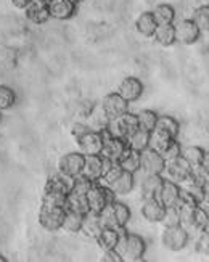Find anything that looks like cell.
<instances>
[{
    "label": "cell",
    "mask_w": 209,
    "mask_h": 262,
    "mask_svg": "<svg viewBox=\"0 0 209 262\" xmlns=\"http://www.w3.org/2000/svg\"><path fill=\"white\" fill-rule=\"evenodd\" d=\"M164 212H166V206L156 196L143 200L142 215H143L145 221L152 222V224H158L162 221V217H164Z\"/></svg>",
    "instance_id": "cell-14"
},
{
    "label": "cell",
    "mask_w": 209,
    "mask_h": 262,
    "mask_svg": "<svg viewBox=\"0 0 209 262\" xmlns=\"http://www.w3.org/2000/svg\"><path fill=\"white\" fill-rule=\"evenodd\" d=\"M100 105L107 111L110 119H116L129 111V101H126L118 92H111L108 95H104L103 100L100 101Z\"/></svg>",
    "instance_id": "cell-10"
},
{
    "label": "cell",
    "mask_w": 209,
    "mask_h": 262,
    "mask_svg": "<svg viewBox=\"0 0 209 262\" xmlns=\"http://www.w3.org/2000/svg\"><path fill=\"white\" fill-rule=\"evenodd\" d=\"M73 182L74 177H69L66 174L56 172L53 176H50L45 182L44 191H61V193H69L73 188Z\"/></svg>",
    "instance_id": "cell-19"
},
{
    "label": "cell",
    "mask_w": 209,
    "mask_h": 262,
    "mask_svg": "<svg viewBox=\"0 0 209 262\" xmlns=\"http://www.w3.org/2000/svg\"><path fill=\"white\" fill-rule=\"evenodd\" d=\"M118 163L122 167V170L135 176V174H138V170H140V153L135 150H131V148L127 146V150L119 158Z\"/></svg>",
    "instance_id": "cell-26"
},
{
    "label": "cell",
    "mask_w": 209,
    "mask_h": 262,
    "mask_svg": "<svg viewBox=\"0 0 209 262\" xmlns=\"http://www.w3.org/2000/svg\"><path fill=\"white\" fill-rule=\"evenodd\" d=\"M66 209L60 208H42L39 211V224L44 230L47 232H58L61 230L63 219H65Z\"/></svg>",
    "instance_id": "cell-7"
},
{
    "label": "cell",
    "mask_w": 209,
    "mask_h": 262,
    "mask_svg": "<svg viewBox=\"0 0 209 262\" xmlns=\"http://www.w3.org/2000/svg\"><path fill=\"white\" fill-rule=\"evenodd\" d=\"M0 262H7V257H5V256H2V254H0Z\"/></svg>",
    "instance_id": "cell-50"
},
{
    "label": "cell",
    "mask_w": 209,
    "mask_h": 262,
    "mask_svg": "<svg viewBox=\"0 0 209 262\" xmlns=\"http://www.w3.org/2000/svg\"><path fill=\"white\" fill-rule=\"evenodd\" d=\"M94 106H95V103L92 100H80V101H77V115L86 119L90 115V111L94 110Z\"/></svg>",
    "instance_id": "cell-45"
},
{
    "label": "cell",
    "mask_w": 209,
    "mask_h": 262,
    "mask_svg": "<svg viewBox=\"0 0 209 262\" xmlns=\"http://www.w3.org/2000/svg\"><path fill=\"white\" fill-rule=\"evenodd\" d=\"M207 230H209V227H207Z\"/></svg>",
    "instance_id": "cell-54"
},
{
    "label": "cell",
    "mask_w": 209,
    "mask_h": 262,
    "mask_svg": "<svg viewBox=\"0 0 209 262\" xmlns=\"http://www.w3.org/2000/svg\"><path fill=\"white\" fill-rule=\"evenodd\" d=\"M150 134H152V132L137 129L135 132H132L129 137H127L126 143H127V146L131 148V150L142 153L143 150H147V148L150 146Z\"/></svg>",
    "instance_id": "cell-28"
},
{
    "label": "cell",
    "mask_w": 209,
    "mask_h": 262,
    "mask_svg": "<svg viewBox=\"0 0 209 262\" xmlns=\"http://www.w3.org/2000/svg\"><path fill=\"white\" fill-rule=\"evenodd\" d=\"M40 2H45V4H49V2H50V0H40Z\"/></svg>",
    "instance_id": "cell-52"
},
{
    "label": "cell",
    "mask_w": 209,
    "mask_h": 262,
    "mask_svg": "<svg viewBox=\"0 0 209 262\" xmlns=\"http://www.w3.org/2000/svg\"><path fill=\"white\" fill-rule=\"evenodd\" d=\"M101 230H103V225H101L98 212L89 211L87 214H84V221H82V227H80V232H82L86 236L94 238L95 240Z\"/></svg>",
    "instance_id": "cell-23"
},
{
    "label": "cell",
    "mask_w": 209,
    "mask_h": 262,
    "mask_svg": "<svg viewBox=\"0 0 209 262\" xmlns=\"http://www.w3.org/2000/svg\"><path fill=\"white\" fill-rule=\"evenodd\" d=\"M195 249H196V253L209 256V230L207 229L200 233H196Z\"/></svg>",
    "instance_id": "cell-40"
},
{
    "label": "cell",
    "mask_w": 209,
    "mask_h": 262,
    "mask_svg": "<svg viewBox=\"0 0 209 262\" xmlns=\"http://www.w3.org/2000/svg\"><path fill=\"white\" fill-rule=\"evenodd\" d=\"M73 2H74V4H80V2H82V0H73Z\"/></svg>",
    "instance_id": "cell-51"
},
{
    "label": "cell",
    "mask_w": 209,
    "mask_h": 262,
    "mask_svg": "<svg viewBox=\"0 0 209 262\" xmlns=\"http://www.w3.org/2000/svg\"><path fill=\"white\" fill-rule=\"evenodd\" d=\"M201 166L207 170L209 172V151H204V156H203V163H201Z\"/></svg>",
    "instance_id": "cell-48"
},
{
    "label": "cell",
    "mask_w": 209,
    "mask_h": 262,
    "mask_svg": "<svg viewBox=\"0 0 209 262\" xmlns=\"http://www.w3.org/2000/svg\"><path fill=\"white\" fill-rule=\"evenodd\" d=\"M110 116L107 115V111L103 110V106L100 103H95L94 110L90 111V115L86 118V122L90 126L92 130H98V132H103L107 129V126L110 124Z\"/></svg>",
    "instance_id": "cell-21"
},
{
    "label": "cell",
    "mask_w": 209,
    "mask_h": 262,
    "mask_svg": "<svg viewBox=\"0 0 209 262\" xmlns=\"http://www.w3.org/2000/svg\"><path fill=\"white\" fill-rule=\"evenodd\" d=\"M0 122H2V111H0Z\"/></svg>",
    "instance_id": "cell-53"
},
{
    "label": "cell",
    "mask_w": 209,
    "mask_h": 262,
    "mask_svg": "<svg viewBox=\"0 0 209 262\" xmlns=\"http://www.w3.org/2000/svg\"><path fill=\"white\" fill-rule=\"evenodd\" d=\"M86 196H87L90 211H94V212H100L107 204L116 201V195L111 191V188L100 184V182H95V184L90 187V190L86 193Z\"/></svg>",
    "instance_id": "cell-3"
},
{
    "label": "cell",
    "mask_w": 209,
    "mask_h": 262,
    "mask_svg": "<svg viewBox=\"0 0 209 262\" xmlns=\"http://www.w3.org/2000/svg\"><path fill=\"white\" fill-rule=\"evenodd\" d=\"M164 224V227H174V225H180V211L177 206H169L166 208L164 217L161 221Z\"/></svg>",
    "instance_id": "cell-42"
},
{
    "label": "cell",
    "mask_w": 209,
    "mask_h": 262,
    "mask_svg": "<svg viewBox=\"0 0 209 262\" xmlns=\"http://www.w3.org/2000/svg\"><path fill=\"white\" fill-rule=\"evenodd\" d=\"M166 170H168L169 180L176 182L179 185L187 179H190V176H192V166L185 161L182 155L176 159H172V161L166 163Z\"/></svg>",
    "instance_id": "cell-13"
},
{
    "label": "cell",
    "mask_w": 209,
    "mask_h": 262,
    "mask_svg": "<svg viewBox=\"0 0 209 262\" xmlns=\"http://www.w3.org/2000/svg\"><path fill=\"white\" fill-rule=\"evenodd\" d=\"M174 28H176V42H180L183 45L195 43L201 36V31L193 23V19H180L174 25Z\"/></svg>",
    "instance_id": "cell-8"
},
{
    "label": "cell",
    "mask_w": 209,
    "mask_h": 262,
    "mask_svg": "<svg viewBox=\"0 0 209 262\" xmlns=\"http://www.w3.org/2000/svg\"><path fill=\"white\" fill-rule=\"evenodd\" d=\"M111 206H113V211H114V217H116V222H118V227H119V230L121 233L126 232V225L129 224L131 221V209L127 204H124L122 201H113L111 203Z\"/></svg>",
    "instance_id": "cell-31"
},
{
    "label": "cell",
    "mask_w": 209,
    "mask_h": 262,
    "mask_svg": "<svg viewBox=\"0 0 209 262\" xmlns=\"http://www.w3.org/2000/svg\"><path fill=\"white\" fill-rule=\"evenodd\" d=\"M95 182L90 180L89 177L79 174L77 177H74V182H73V188L71 191H76V193H82V195H86V193L90 190V187L94 185Z\"/></svg>",
    "instance_id": "cell-41"
},
{
    "label": "cell",
    "mask_w": 209,
    "mask_h": 262,
    "mask_svg": "<svg viewBox=\"0 0 209 262\" xmlns=\"http://www.w3.org/2000/svg\"><path fill=\"white\" fill-rule=\"evenodd\" d=\"M192 19L201 32H209V5H201L196 8Z\"/></svg>",
    "instance_id": "cell-37"
},
{
    "label": "cell",
    "mask_w": 209,
    "mask_h": 262,
    "mask_svg": "<svg viewBox=\"0 0 209 262\" xmlns=\"http://www.w3.org/2000/svg\"><path fill=\"white\" fill-rule=\"evenodd\" d=\"M119 238H121L119 230L110 229V227H103V230L100 232V235L95 238V240H97V245L103 249V251H107V249H114L116 246H118Z\"/></svg>",
    "instance_id": "cell-27"
},
{
    "label": "cell",
    "mask_w": 209,
    "mask_h": 262,
    "mask_svg": "<svg viewBox=\"0 0 209 262\" xmlns=\"http://www.w3.org/2000/svg\"><path fill=\"white\" fill-rule=\"evenodd\" d=\"M82 221H84V214L66 211L65 219H63V225H61V230H65L68 233H77V232H80Z\"/></svg>",
    "instance_id": "cell-34"
},
{
    "label": "cell",
    "mask_w": 209,
    "mask_h": 262,
    "mask_svg": "<svg viewBox=\"0 0 209 262\" xmlns=\"http://www.w3.org/2000/svg\"><path fill=\"white\" fill-rule=\"evenodd\" d=\"M159 155L162 156V159H164L166 163H169V161H172V159H176V158H179L182 155V146H180V143L176 139V140H172L168 145L166 150L162 151V153H159Z\"/></svg>",
    "instance_id": "cell-43"
},
{
    "label": "cell",
    "mask_w": 209,
    "mask_h": 262,
    "mask_svg": "<svg viewBox=\"0 0 209 262\" xmlns=\"http://www.w3.org/2000/svg\"><path fill=\"white\" fill-rule=\"evenodd\" d=\"M179 195H180V185L172 180H164L158 191L156 198L164 204L166 208H169V206H176Z\"/></svg>",
    "instance_id": "cell-18"
},
{
    "label": "cell",
    "mask_w": 209,
    "mask_h": 262,
    "mask_svg": "<svg viewBox=\"0 0 209 262\" xmlns=\"http://www.w3.org/2000/svg\"><path fill=\"white\" fill-rule=\"evenodd\" d=\"M158 25H172L176 19V10L169 4H159L152 11Z\"/></svg>",
    "instance_id": "cell-33"
},
{
    "label": "cell",
    "mask_w": 209,
    "mask_h": 262,
    "mask_svg": "<svg viewBox=\"0 0 209 262\" xmlns=\"http://www.w3.org/2000/svg\"><path fill=\"white\" fill-rule=\"evenodd\" d=\"M138 172L162 176V172H166V161L158 151L148 146L140 153V170Z\"/></svg>",
    "instance_id": "cell-5"
},
{
    "label": "cell",
    "mask_w": 209,
    "mask_h": 262,
    "mask_svg": "<svg viewBox=\"0 0 209 262\" xmlns=\"http://www.w3.org/2000/svg\"><path fill=\"white\" fill-rule=\"evenodd\" d=\"M189 240H190V233L182 225L164 227V232L161 235V242L169 251H180V249L187 246Z\"/></svg>",
    "instance_id": "cell-4"
},
{
    "label": "cell",
    "mask_w": 209,
    "mask_h": 262,
    "mask_svg": "<svg viewBox=\"0 0 209 262\" xmlns=\"http://www.w3.org/2000/svg\"><path fill=\"white\" fill-rule=\"evenodd\" d=\"M135 28L138 34H142L143 37H153V34L158 28V23L153 16L152 11H143V13L138 15L135 21Z\"/></svg>",
    "instance_id": "cell-25"
},
{
    "label": "cell",
    "mask_w": 209,
    "mask_h": 262,
    "mask_svg": "<svg viewBox=\"0 0 209 262\" xmlns=\"http://www.w3.org/2000/svg\"><path fill=\"white\" fill-rule=\"evenodd\" d=\"M162 176L159 174H143L142 172V179L138 180V188H140V195L142 198H155L158 195V191L162 185Z\"/></svg>",
    "instance_id": "cell-15"
},
{
    "label": "cell",
    "mask_w": 209,
    "mask_h": 262,
    "mask_svg": "<svg viewBox=\"0 0 209 262\" xmlns=\"http://www.w3.org/2000/svg\"><path fill=\"white\" fill-rule=\"evenodd\" d=\"M68 193L61 191H44L42 195V208H60L66 209Z\"/></svg>",
    "instance_id": "cell-32"
},
{
    "label": "cell",
    "mask_w": 209,
    "mask_h": 262,
    "mask_svg": "<svg viewBox=\"0 0 209 262\" xmlns=\"http://www.w3.org/2000/svg\"><path fill=\"white\" fill-rule=\"evenodd\" d=\"M153 39L162 47H171L172 43H176V28H174V23L172 25H158L153 34Z\"/></svg>",
    "instance_id": "cell-30"
},
{
    "label": "cell",
    "mask_w": 209,
    "mask_h": 262,
    "mask_svg": "<svg viewBox=\"0 0 209 262\" xmlns=\"http://www.w3.org/2000/svg\"><path fill=\"white\" fill-rule=\"evenodd\" d=\"M92 129H90V126L86 122V121H79V122H74L73 126H71V134H73V137L76 140H79L80 137L82 135H86L87 132H90Z\"/></svg>",
    "instance_id": "cell-44"
},
{
    "label": "cell",
    "mask_w": 209,
    "mask_h": 262,
    "mask_svg": "<svg viewBox=\"0 0 209 262\" xmlns=\"http://www.w3.org/2000/svg\"><path fill=\"white\" fill-rule=\"evenodd\" d=\"M116 249L121 254L122 260L137 262L143 259L147 251V243L140 235L124 232L119 238V243L116 246Z\"/></svg>",
    "instance_id": "cell-1"
},
{
    "label": "cell",
    "mask_w": 209,
    "mask_h": 262,
    "mask_svg": "<svg viewBox=\"0 0 209 262\" xmlns=\"http://www.w3.org/2000/svg\"><path fill=\"white\" fill-rule=\"evenodd\" d=\"M104 142V134L98 130H90L77 140L79 151L82 155H100Z\"/></svg>",
    "instance_id": "cell-12"
},
{
    "label": "cell",
    "mask_w": 209,
    "mask_h": 262,
    "mask_svg": "<svg viewBox=\"0 0 209 262\" xmlns=\"http://www.w3.org/2000/svg\"><path fill=\"white\" fill-rule=\"evenodd\" d=\"M10 2H11V5H13L15 8H18V10H25V8L32 2V0H10Z\"/></svg>",
    "instance_id": "cell-47"
},
{
    "label": "cell",
    "mask_w": 209,
    "mask_h": 262,
    "mask_svg": "<svg viewBox=\"0 0 209 262\" xmlns=\"http://www.w3.org/2000/svg\"><path fill=\"white\" fill-rule=\"evenodd\" d=\"M103 134H104V142H103V148H101L100 156L104 159H110V161H119V158L127 150L126 140L118 139V137H110L104 130H103Z\"/></svg>",
    "instance_id": "cell-11"
},
{
    "label": "cell",
    "mask_w": 209,
    "mask_h": 262,
    "mask_svg": "<svg viewBox=\"0 0 209 262\" xmlns=\"http://www.w3.org/2000/svg\"><path fill=\"white\" fill-rule=\"evenodd\" d=\"M16 103L15 90L8 85H0V111H7Z\"/></svg>",
    "instance_id": "cell-38"
},
{
    "label": "cell",
    "mask_w": 209,
    "mask_h": 262,
    "mask_svg": "<svg viewBox=\"0 0 209 262\" xmlns=\"http://www.w3.org/2000/svg\"><path fill=\"white\" fill-rule=\"evenodd\" d=\"M84 159L86 155H82L80 151H71L63 155L60 161H58V172L66 174L69 177H77L79 174H82Z\"/></svg>",
    "instance_id": "cell-6"
},
{
    "label": "cell",
    "mask_w": 209,
    "mask_h": 262,
    "mask_svg": "<svg viewBox=\"0 0 209 262\" xmlns=\"http://www.w3.org/2000/svg\"><path fill=\"white\" fill-rule=\"evenodd\" d=\"M172 140H176V139H169V137L153 130L152 134H150V148H153V150L158 153H162Z\"/></svg>",
    "instance_id": "cell-39"
},
{
    "label": "cell",
    "mask_w": 209,
    "mask_h": 262,
    "mask_svg": "<svg viewBox=\"0 0 209 262\" xmlns=\"http://www.w3.org/2000/svg\"><path fill=\"white\" fill-rule=\"evenodd\" d=\"M26 18L34 23V25H44L50 19V10L49 4L40 2V0H32V2L25 8Z\"/></svg>",
    "instance_id": "cell-16"
},
{
    "label": "cell",
    "mask_w": 209,
    "mask_h": 262,
    "mask_svg": "<svg viewBox=\"0 0 209 262\" xmlns=\"http://www.w3.org/2000/svg\"><path fill=\"white\" fill-rule=\"evenodd\" d=\"M158 116L155 111L152 110H142L140 113H137V121H138V129L147 130V132H153Z\"/></svg>",
    "instance_id": "cell-36"
},
{
    "label": "cell",
    "mask_w": 209,
    "mask_h": 262,
    "mask_svg": "<svg viewBox=\"0 0 209 262\" xmlns=\"http://www.w3.org/2000/svg\"><path fill=\"white\" fill-rule=\"evenodd\" d=\"M204 187H206V191H207V195H209V172L206 176V182H204Z\"/></svg>",
    "instance_id": "cell-49"
},
{
    "label": "cell",
    "mask_w": 209,
    "mask_h": 262,
    "mask_svg": "<svg viewBox=\"0 0 209 262\" xmlns=\"http://www.w3.org/2000/svg\"><path fill=\"white\" fill-rule=\"evenodd\" d=\"M134 185H135V176L122 170V174L108 187L111 188V191L116 196H124V195H129V193L134 190Z\"/></svg>",
    "instance_id": "cell-22"
},
{
    "label": "cell",
    "mask_w": 209,
    "mask_h": 262,
    "mask_svg": "<svg viewBox=\"0 0 209 262\" xmlns=\"http://www.w3.org/2000/svg\"><path fill=\"white\" fill-rule=\"evenodd\" d=\"M103 262H124L121 254L118 253V249H107V251H103V257H101Z\"/></svg>",
    "instance_id": "cell-46"
},
{
    "label": "cell",
    "mask_w": 209,
    "mask_h": 262,
    "mask_svg": "<svg viewBox=\"0 0 209 262\" xmlns=\"http://www.w3.org/2000/svg\"><path fill=\"white\" fill-rule=\"evenodd\" d=\"M77 4H74L73 0H50L49 2V10H50V18L55 19H69L74 16Z\"/></svg>",
    "instance_id": "cell-17"
},
{
    "label": "cell",
    "mask_w": 209,
    "mask_h": 262,
    "mask_svg": "<svg viewBox=\"0 0 209 262\" xmlns=\"http://www.w3.org/2000/svg\"><path fill=\"white\" fill-rule=\"evenodd\" d=\"M153 130L169 137V139H177V135L180 132V124H179L177 119H174L172 116H168V115L158 116L156 126H155Z\"/></svg>",
    "instance_id": "cell-24"
},
{
    "label": "cell",
    "mask_w": 209,
    "mask_h": 262,
    "mask_svg": "<svg viewBox=\"0 0 209 262\" xmlns=\"http://www.w3.org/2000/svg\"><path fill=\"white\" fill-rule=\"evenodd\" d=\"M103 174V158L100 155H86L82 176L89 177L94 182H100Z\"/></svg>",
    "instance_id": "cell-20"
},
{
    "label": "cell",
    "mask_w": 209,
    "mask_h": 262,
    "mask_svg": "<svg viewBox=\"0 0 209 262\" xmlns=\"http://www.w3.org/2000/svg\"><path fill=\"white\" fill-rule=\"evenodd\" d=\"M143 82L140 81L138 77H134V76H129V77H124L122 81L119 82L118 85V92L126 101H129V103H132V101H137L138 98L142 97L143 94Z\"/></svg>",
    "instance_id": "cell-9"
},
{
    "label": "cell",
    "mask_w": 209,
    "mask_h": 262,
    "mask_svg": "<svg viewBox=\"0 0 209 262\" xmlns=\"http://www.w3.org/2000/svg\"><path fill=\"white\" fill-rule=\"evenodd\" d=\"M138 129V121H137V115L127 111L124 115H121L119 118L111 119L110 124L104 129L110 137H118V139H127L132 132H135Z\"/></svg>",
    "instance_id": "cell-2"
},
{
    "label": "cell",
    "mask_w": 209,
    "mask_h": 262,
    "mask_svg": "<svg viewBox=\"0 0 209 262\" xmlns=\"http://www.w3.org/2000/svg\"><path fill=\"white\" fill-rule=\"evenodd\" d=\"M203 156H204V150L201 146H195V145H189L182 148V158L187 161L192 167L200 166L203 163Z\"/></svg>",
    "instance_id": "cell-35"
},
{
    "label": "cell",
    "mask_w": 209,
    "mask_h": 262,
    "mask_svg": "<svg viewBox=\"0 0 209 262\" xmlns=\"http://www.w3.org/2000/svg\"><path fill=\"white\" fill-rule=\"evenodd\" d=\"M66 211H73L79 214H87L90 211L87 196L82 193H76V191H69L68 198H66Z\"/></svg>",
    "instance_id": "cell-29"
}]
</instances>
